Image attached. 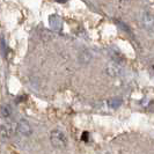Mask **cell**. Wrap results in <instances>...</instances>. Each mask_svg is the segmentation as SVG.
Listing matches in <instances>:
<instances>
[{"label": "cell", "mask_w": 154, "mask_h": 154, "mask_svg": "<svg viewBox=\"0 0 154 154\" xmlns=\"http://www.w3.org/2000/svg\"><path fill=\"white\" fill-rule=\"evenodd\" d=\"M16 129H17V124L13 122L9 117L0 116V136L1 137L9 138L14 136L15 132H17Z\"/></svg>", "instance_id": "1"}, {"label": "cell", "mask_w": 154, "mask_h": 154, "mask_svg": "<svg viewBox=\"0 0 154 154\" xmlns=\"http://www.w3.org/2000/svg\"><path fill=\"white\" fill-rule=\"evenodd\" d=\"M50 141L52 146L63 149L67 146V138L60 130H52L50 133Z\"/></svg>", "instance_id": "2"}, {"label": "cell", "mask_w": 154, "mask_h": 154, "mask_svg": "<svg viewBox=\"0 0 154 154\" xmlns=\"http://www.w3.org/2000/svg\"><path fill=\"white\" fill-rule=\"evenodd\" d=\"M16 131L19 132L21 136H26V137L30 136L31 134L30 124L28 123L26 119H21V122L17 123V129H16Z\"/></svg>", "instance_id": "3"}, {"label": "cell", "mask_w": 154, "mask_h": 154, "mask_svg": "<svg viewBox=\"0 0 154 154\" xmlns=\"http://www.w3.org/2000/svg\"><path fill=\"white\" fill-rule=\"evenodd\" d=\"M49 23L54 29H59L62 27V19L58 15H51L49 17Z\"/></svg>", "instance_id": "4"}, {"label": "cell", "mask_w": 154, "mask_h": 154, "mask_svg": "<svg viewBox=\"0 0 154 154\" xmlns=\"http://www.w3.org/2000/svg\"><path fill=\"white\" fill-rule=\"evenodd\" d=\"M121 104H122V100L121 99H112V100L109 101V106L111 108H118Z\"/></svg>", "instance_id": "5"}, {"label": "cell", "mask_w": 154, "mask_h": 154, "mask_svg": "<svg viewBox=\"0 0 154 154\" xmlns=\"http://www.w3.org/2000/svg\"><path fill=\"white\" fill-rule=\"evenodd\" d=\"M1 112H2L4 117H9V115H11V108L8 106H4V107H1Z\"/></svg>", "instance_id": "6"}, {"label": "cell", "mask_w": 154, "mask_h": 154, "mask_svg": "<svg viewBox=\"0 0 154 154\" xmlns=\"http://www.w3.org/2000/svg\"><path fill=\"white\" fill-rule=\"evenodd\" d=\"M153 69H154V64H153Z\"/></svg>", "instance_id": "7"}]
</instances>
